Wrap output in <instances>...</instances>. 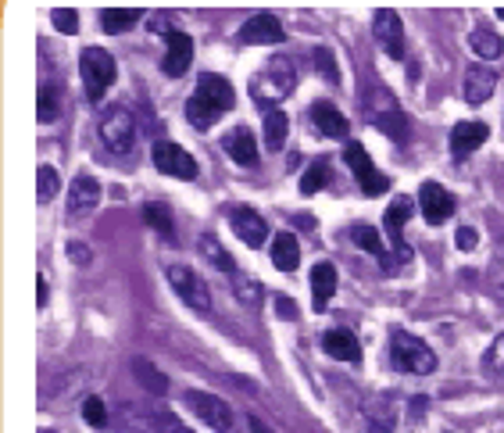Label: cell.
<instances>
[{
	"instance_id": "37",
	"label": "cell",
	"mask_w": 504,
	"mask_h": 433,
	"mask_svg": "<svg viewBox=\"0 0 504 433\" xmlns=\"http://www.w3.org/2000/svg\"><path fill=\"white\" fill-rule=\"evenodd\" d=\"M83 419L90 423V427H108V408H104V401L101 398H86L83 401Z\"/></svg>"
},
{
	"instance_id": "11",
	"label": "cell",
	"mask_w": 504,
	"mask_h": 433,
	"mask_svg": "<svg viewBox=\"0 0 504 433\" xmlns=\"http://www.w3.org/2000/svg\"><path fill=\"white\" fill-rule=\"evenodd\" d=\"M376 44L390 54L393 62H404V22L393 7L376 11Z\"/></svg>"
},
{
	"instance_id": "5",
	"label": "cell",
	"mask_w": 504,
	"mask_h": 433,
	"mask_svg": "<svg viewBox=\"0 0 504 433\" xmlns=\"http://www.w3.org/2000/svg\"><path fill=\"white\" fill-rule=\"evenodd\" d=\"M165 276L183 305H190L193 311H212V290H208V283L190 265H179V261L165 265Z\"/></svg>"
},
{
	"instance_id": "48",
	"label": "cell",
	"mask_w": 504,
	"mask_h": 433,
	"mask_svg": "<svg viewBox=\"0 0 504 433\" xmlns=\"http://www.w3.org/2000/svg\"><path fill=\"white\" fill-rule=\"evenodd\" d=\"M44 433H51V430H44Z\"/></svg>"
},
{
	"instance_id": "39",
	"label": "cell",
	"mask_w": 504,
	"mask_h": 433,
	"mask_svg": "<svg viewBox=\"0 0 504 433\" xmlns=\"http://www.w3.org/2000/svg\"><path fill=\"white\" fill-rule=\"evenodd\" d=\"M51 22H54V29L68 33V36L79 29V15H75L72 7H54V11H51Z\"/></svg>"
},
{
	"instance_id": "13",
	"label": "cell",
	"mask_w": 504,
	"mask_h": 433,
	"mask_svg": "<svg viewBox=\"0 0 504 433\" xmlns=\"http://www.w3.org/2000/svg\"><path fill=\"white\" fill-rule=\"evenodd\" d=\"M101 204V183L94 180V176H75L72 186H68V219L72 222H79V219H86L94 208Z\"/></svg>"
},
{
	"instance_id": "14",
	"label": "cell",
	"mask_w": 504,
	"mask_h": 433,
	"mask_svg": "<svg viewBox=\"0 0 504 433\" xmlns=\"http://www.w3.org/2000/svg\"><path fill=\"white\" fill-rule=\"evenodd\" d=\"M419 212L430 226H444L454 215V197L440 183H422L419 190Z\"/></svg>"
},
{
	"instance_id": "8",
	"label": "cell",
	"mask_w": 504,
	"mask_h": 433,
	"mask_svg": "<svg viewBox=\"0 0 504 433\" xmlns=\"http://www.w3.org/2000/svg\"><path fill=\"white\" fill-rule=\"evenodd\" d=\"M369 123L376 125L380 133H387L390 140H397V143L408 140V115L393 104L387 90H380V93L369 101Z\"/></svg>"
},
{
	"instance_id": "42",
	"label": "cell",
	"mask_w": 504,
	"mask_h": 433,
	"mask_svg": "<svg viewBox=\"0 0 504 433\" xmlns=\"http://www.w3.org/2000/svg\"><path fill=\"white\" fill-rule=\"evenodd\" d=\"M487 362H490V366H494L498 372H504V333L498 337V340H494V344H490V355H487Z\"/></svg>"
},
{
	"instance_id": "36",
	"label": "cell",
	"mask_w": 504,
	"mask_h": 433,
	"mask_svg": "<svg viewBox=\"0 0 504 433\" xmlns=\"http://www.w3.org/2000/svg\"><path fill=\"white\" fill-rule=\"evenodd\" d=\"M57 190H61L57 172L51 165H40V169H36V201H40V204H51L57 197Z\"/></svg>"
},
{
	"instance_id": "40",
	"label": "cell",
	"mask_w": 504,
	"mask_h": 433,
	"mask_svg": "<svg viewBox=\"0 0 504 433\" xmlns=\"http://www.w3.org/2000/svg\"><path fill=\"white\" fill-rule=\"evenodd\" d=\"M315 64H319V72H322L330 83H340V68H336L333 54H330L326 47H315Z\"/></svg>"
},
{
	"instance_id": "24",
	"label": "cell",
	"mask_w": 504,
	"mask_h": 433,
	"mask_svg": "<svg viewBox=\"0 0 504 433\" xmlns=\"http://www.w3.org/2000/svg\"><path fill=\"white\" fill-rule=\"evenodd\" d=\"M351 241H354V244H358L361 251L376 254V258L387 265V272H397V261H393L390 254H387V244H383L380 230H372V226H351Z\"/></svg>"
},
{
	"instance_id": "23",
	"label": "cell",
	"mask_w": 504,
	"mask_h": 433,
	"mask_svg": "<svg viewBox=\"0 0 504 433\" xmlns=\"http://www.w3.org/2000/svg\"><path fill=\"white\" fill-rule=\"evenodd\" d=\"M336 294V265L333 261H319L311 269V305L315 311H326Z\"/></svg>"
},
{
	"instance_id": "28",
	"label": "cell",
	"mask_w": 504,
	"mask_h": 433,
	"mask_svg": "<svg viewBox=\"0 0 504 433\" xmlns=\"http://www.w3.org/2000/svg\"><path fill=\"white\" fill-rule=\"evenodd\" d=\"M219 119H222V112H219V108H212L208 101H201L197 93L186 101V123L193 125V129H212Z\"/></svg>"
},
{
	"instance_id": "3",
	"label": "cell",
	"mask_w": 504,
	"mask_h": 433,
	"mask_svg": "<svg viewBox=\"0 0 504 433\" xmlns=\"http://www.w3.org/2000/svg\"><path fill=\"white\" fill-rule=\"evenodd\" d=\"M79 75H83L86 97L97 104V101L108 93V86L114 83L118 68H114V58L104 51V47H86V51L79 54Z\"/></svg>"
},
{
	"instance_id": "45",
	"label": "cell",
	"mask_w": 504,
	"mask_h": 433,
	"mask_svg": "<svg viewBox=\"0 0 504 433\" xmlns=\"http://www.w3.org/2000/svg\"><path fill=\"white\" fill-rule=\"evenodd\" d=\"M247 430L251 433H272L265 423H262V419H258V416H247Z\"/></svg>"
},
{
	"instance_id": "46",
	"label": "cell",
	"mask_w": 504,
	"mask_h": 433,
	"mask_svg": "<svg viewBox=\"0 0 504 433\" xmlns=\"http://www.w3.org/2000/svg\"><path fill=\"white\" fill-rule=\"evenodd\" d=\"M276 305H280V315H286V319H293V315H297V305H290L286 298H276Z\"/></svg>"
},
{
	"instance_id": "27",
	"label": "cell",
	"mask_w": 504,
	"mask_h": 433,
	"mask_svg": "<svg viewBox=\"0 0 504 433\" xmlns=\"http://www.w3.org/2000/svg\"><path fill=\"white\" fill-rule=\"evenodd\" d=\"M140 15H143V7H104V15H101V25H104V33H125V29H133L136 22H140Z\"/></svg>"
},
{
	"instance_id": "9",
	"label": "cell",
	"mask_w": 504,
	"mask_h": 433,
	"mask_svg": "<svg viewBox=\"0 0 504 433\" xmlns=\"http://www.w3.org/2000/svg\"><path fill=\"white\" fill-rule=\"evenodd\" d=\"M229 226H232V233H236L247 248H265L269 226H265V219H262L251 204H232V208H229Z\"/></svg>"
},
{
	"instance_id": "25",
	"label": "cell",
	"mask_w": 504,
	"mask_h": 433,
	"mask_svg": "<svg viewBox=\"0 0 504 433\" xmlns=\"http://www.w3.org/2000/svg\"><path fill=\"white\" fill-rule=\"evenodd\" d=\"M301 261V248H297V237L293 233H276L272 237V265L280 272H293Z\"/></svg>"
},
{
	"instance_id": "17",
	"label": "cell",
	"mask_w": 504,
	"mask_h": 433,
	"mask_svg": "<svg viewBox=\"0 0 504 433\" xmlns=\"http://www.w3.org/2000/svg\"><path fill=\"white\" fill-rule=\"evenodd\" d=\"M411 197H393L390 208H387V233H390L393 248H397V258H400V265L404 261H411V248L404 244V222H408V215H411Z\"/></svg>"
},
{
	"instance_id": "21",
	"label": "cell",
	"mask_w": 504,
	"mask_h": 433,
	"mask_svg": "<svg viewBox=\"0 0 504 433\" xmlns=\"http://www.w3.org/2000/svg\"><path fill=\"white\" fill-rule=\"evenodd\" d=\"M311 123H315V129H319L322 136H333V140H343V136L351 133L347 115H343L336 104H330V101H315V104H311Z\"/></svg>"
},
{
	"instance_id": "44",
	"label": "cell",
	"mask_w": 504,
	"mask_h": 433,
	"mask_svg": "<svg viewBox=\"0 0 504 433\" xmlns=\"http://www.w3.org/2000/svg\"><path fill=\"white\" fill-rule=\"evenodd\" d=\"M68 254H72V258H75L79 265H90V254L79 248V244H68Z\"/></svg>"
},
{
	"instance_id": "6",
	"label": "cell",
	"mask_w": 504,
	"mask_h": 433,
	"mask_svg": "<svg viewBox=\"0 0 504 433\" xmlns=\"http://www.w3.org/2000/svg\"><path fill=\"white\" fill-rule=\"evenodd\" d=\"M101 140L112 147L114 154H129L133 143H136V119L129 108L114 104L101 115Z\"/></svg>"
},
{
	"instance_id": "33",
	"label": "cell",
	"mask_w": 504,
	"mask_h": 433,
	"mask_svg": "<svg viewBox=\"0 0 504 433\" xmlns=\"http://www.w3.org/2000/svg\"><path fill=\"white\" fill-rule=\"evenodd\" d=\"M197 248H201V254H204V258H208V261H212L215 269H222V272H229V276L236 272V261H232V258L225 254V248H222V244H219V237H212V233H204Z\"/></svg>"
},
{
	"instance_id": "34",
	"label": "cell",
	"mask_w": 504,
	"mask_h": 433,
	"mask_svg": "<svg viewBox=\"0 0 504 433\" xmlns=\"http://www.w3.org/2000/svg\"><path fill=\"white\" fill-rule=\"evenodd\" d=\"M133 372L140 376V383H143L151 394H165V390H168L165 372L158 369V366H151L147 359H133Z\"/></svg>"
},
{
	"instance_id": "35",
	"label": "cell",
	"mask_w": 504,
	"mask_h": 433,
	"mask_svg": "<svg viewBox=\"0 0 504 433\" xmlns=\"http://www.w3.org/2000/svg\"><path fill=\"white\" fill-rule=\"evenodd\" d=\"M326 183H330V162H326V158H319V162H311V165H308V172H304V180H301V193H304V197H311V193H319Z\"/></svg>"
},
{
	"instance_id": "22",
	"label": "cell",
	"mask_w": 504,
	"mask_h": 433,
	"mask_svg": "<svg viewBox=\"0 0 504 433\" xmlns=\"http://www.w3.org/2000/svg\"><path fill=\"white\" fill-rule=\"evenodd\" d=\"M322 351L333 355L336 362H361V344L351 330H326L322 333Z\"/></svg>"
},
{
	"instance_id": "29",
	"label": "cell",
	"mask_w": 504,
	"mask_h": 433,
	"mask_svg": "<svg viewBox=\"0 0 504 433\" xmlns=\"http://www.w3.org/2000/svg\"><path fill=\"white\" fill-rule=\"evenodd\" d=\"M229 283H232V294H236L243 305L258 309V305L265 301V287H262L258 280H251V276H243V272H232V276H229Z\"/></svg>"
},
{
	"instance_id": "1",
	"label": "cell",
	"mask_w": 504,
	"mask_h": 433,
	"mask_svg": "<svg viewBox=\"0 0 504 433\" xmlns=\"http://www.w3.org/2000/svg\"><path fill=\"white\" fill-rule=\"evenodd\" d=\"M297 86V68L286 62V58H272L254 79H251V93H254V104L265 108V104H280L293 93Z\"/></svg>"
},
{
	"instance_id": "26",
	"label": "cell",
	"mask_w": 504,
	"mask_h": 433,
	"mask_svg": "<svg viewBox=\"0 0 504 433\" xmlns=\"http://www.w3.org/2000/svg\"><path fill=\"white\" fill-rule=\"evenodd\" d=\"M469 44H472V51H476L483 62H494V58H501L504 54V40L490 29V25H476L472 36H469Z\"/></svg>"
},
{
	"instance_id": "20",
	"label": "cell",
	"mask_w": 504,
	"mask_h": 433,
	"mask_svg": "<svg viewBox=\"0 0 504 433\" xmlns=\"http://www.w3.org/2000/svg\"><path fill=\"white\" fill-rule=\"evenodd\" d=\"M490 136V129L483 123H458L450 129V154L454 158H469L476 147H483Z\"/></svg>"
},
{
	"instance_id": "7",
	"label": "cell",
	"mask_w": 504,
	"mask_h": 433,
	"mask_svg": "<svg viewBox=\"0 0 504 433\" xmlns=\"http://www.w3.org/2000/svg\"><path fill=\"white\" fill-rule=\"evenodd\" d=\"M343 158H347V165H351V172H354V180L361 183V193H369V197H376V193H383V190H390V180L372 165V158H369V151L358 143V140H351L347 147H343Z\"/></svg>"
},
{
	"instance_id": "32",
	"label": "cell",
	"mask_w": 504,
	"mask_h": 433,
	"mask_svg": "<svg viewBox=\"0 0 504 433\" xmlns=\"http://www.w3.org/2000/svg\"><path fill=\"white\" fill-rule=\"evenodd\" d=\"M143 219L165 237V241H175V222H172V208L162 204V201H151L147 208H143Z\"/></svg>"
},
{
	"instance_id": "31",
	"label": "cell",
	"mask_w": 504,
	"mask_h": 433,
	"mask_svg": "<svg viewBox=\"0 0 504 433\" xmlns=\"http://www.w3.org/2000/svg\"><path fill=\"white\" fill-rule=\"evenodd\" d=\"M286 133H290L286 112H269V115H265V151H282Z\"/></svg>"
},
{
	"instance_id": "12",
	"label": "cell",
	"mask_w": 504,
	"mask_h": 433,
	"mask_svg": "<svg viewBox=\"0 0 504 433\" xmlns=\"http://www.w3.org/2000/svg\"><path fill=\"white\" fill-rule=\"evenodd\" d=\"M193 64V40L183 33V29H172L165 33V62H162V72L168 79H179L186 75Z\"/></svg>"
},
{
	"instance_id": "4",
	"label": "cell",
	"mask_w": 504,
	"mask_h": 433,
	"mask_svg": "<svg viewBox=\"0 0 504 433\" xmlns=\"http://www.w3.org/2000/svg\"><path fill=\"white\" fill-rule=\"evenodd\" d=\"M186 408L201 419V423H208L215 433H240L236 430V408H229L219 394H208V390H186Z\"/></svg>"
},
{
	"instance_id": "30",
	"label": "cell",
	"mask_w": 504,
	"mask_h": 433,
	"mask_svg": "<svg viewBox=\"0 0 504 433\" xmlns=\"http://www.w3.org/2000/svg\"><path fill=\"white\" fill-rule=\"evenodd\" d=\"M57 115H61V90L54 83H44L40 93H36V119L40 123H54Z\"/></svg>"
},
{
	"instance_id": "19",
	"label": "cell",
	"mask_w": 504,
	"mask_h": 433,
	"mask_svg": "<svg viewBox=\"0 0 504 433\" xmlns=\"http://www.w3.org/2000/svg\"><path fill=\"white\" fill-rule=\"evenodd\" d=\"M222 147L236 165H258V140H254V133H251L247 125L229 129L225 140H222Z\"/></svg>"
},
{
	"instance_id": "38",
	"label": "cell",
	"mask_w": 504,
	"mask_h": 433,
	"mask_svg": "<svg viewBox=\"0 0 504 433\" xmlns=\"http://www.w3.org/2000/svg\"><path fill=\"white\" fill-rule=\"evenodd\" d=\"M151 419H154L158 433H193L190 427H186V423H179V416H172L168 408H158V412H154Z\"/></svg>"
},
{
	"instance_id": "41",
	"label": "cell",
	"mask_w": 504,
	"mask_h": 433,
	"mask_svg": "<svg viewBox=\"0 0 504 433\" xmlns=\"http://www.w3.org/2000/svg\"><path fill=\"white\" fill-rule=\"evenodd\" d=\"M454 244H458V251H476V244H479V233H476L472 226H461V230L454 233Z\"/></svg>"
},
{
	"instance_id": "15",
	"label": "cell",
	"mask_w": 504,
	"mask_h": 433,
	"mask_svg": "<svg viewBox=\"0 0 504 433\" xmlns=\"http://www.w3.org/2000/svg\"><path fill=\"white\" fill-rule=\"evenodd\" d=\"M494 90H498V72L490 64H472L461 79V97L469 104H487L494 97Z\"/></svg>"
},
{
	"instance_id": "18",
	"label": "cell",
	"mask_w": 504,
	"mask_h": 433,
	"mask_svg": "<svg viewBox=\"0 0 504 433\" xmlns=\"http://www.w3.org/2000/svg\"><path fill=\"white\" fill-rule=\"evenodd\" d=\"M201 101H208L212 108H219V112H229L232 104H236V90L229 86V79L222 75H215V72H204L201 79H197V90H193Z\"/></svg>"
},
{
	"instance_id": "16",
	"label": "cell",
	"mask_w": 504,
	"mask_h": 433,
	"mask_svg": "<svg viewBox=\"0 0 504 433\" xmlns=\"http://www.w3.org/2000/svg\"><path fill=\"white\" fill-rule=\"evenodd\" d=\"M282 22L276 15H251L243 25H240V40L251 44V47H265V44H282Z\"/></svg>"
},
{
	"instance_id": "10",
	"label": "cell",
	"mask_w": 504,
	"mask_h": 433,
	"mask_svg": "<svg viewBox=\"0 0 504 433\" xmlns=\"http://www.w3.org/2000/svg\"><path fill=\"white\" fill-rule=\"evenodd\" d=\"M154 165H158V172H165L172 180H193V176H197L193 154L183 151L179 143H168V140H162V143L154 147Z\"/></svg>"
},
{
	"instance_id": "47",
	"label": "cell",
	"mask_w": 504,
	"mask_h": 433,
	"mask_svg": "<svg viewBox=\"0 0 504 433\" xmlns=\"http://www.w3.org/2000/svg\"><path fill=\"white\" fill-rule=\"evenodd\" d=\"M369 433H390V430H387V427H372Z\"/></svg>"
},
{
	"instance_id": "2",
	"label": "cell",
	"mask_w": 504,
	"mask_h": 433,
	"mask_svg": "<svg viewBox=\"0 0 504 433\" xmlns=\"http://www.w3.org/2000/svg\"><path fill=\"white\" fill-rule=\"evenodd\" d=\"M390 359L397 369L411 372V376H430V372L437 369V355L430 351V344L419 340L408 330H397L390 337Z\"/></svg>"
},
{
	"instance_id": "43",
	"label": "cell",
	"mask_w": 504,
	"mask_h": 433,
	"mask_svg": "<svg viewBox=\"0 0 504 433\" xmlns=\"http://www.w3.org/2000/svg\"><path fill=\"white\" fill-rule=\"evenodd\" d=\"M36 305H47V276L36 280Z\"/></svg>"
}]
</instances>
